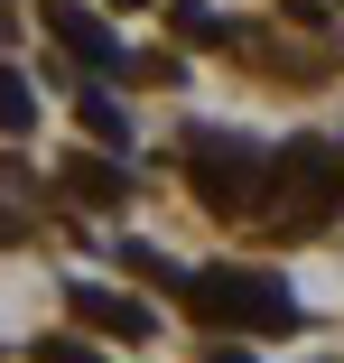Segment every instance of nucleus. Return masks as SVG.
Wrapping results in <instances>:
<instances>
[{"mask_svg":"<svg viewBox=\"0 0 344 363\" xmlns=\"http://www.w3.org/2000/svg\"><path fill=\"white\" fill-rule=\"evenodd\" d=\"M186 308L205 326H242V335H289L298 326V298L270 270H242V261H214V270H186Z\"/></svg>","mask_w":344,"mask_h":363,"instance_id":"obj_1","label":"nucleus"},{"mask_svg":"<svg viewBox=\"0 0 344 363\" xmlns=\"http://www.w3.org/2000/svg\"><path fill=\"white\" fill-rule=\"evenodd\" d=\"M186 177L214 214H260L270 205V159L251 140H224V130H186Z\"/></svg>","mask_w":344,"mask_h":363,"instance_id":"obj_2","label":"nucleus"},{"mask_svg":"<svg viewBox=\"0 0 344 363\" xmlns=\"http://www.w3.org/2000/svg\"><path fill=\"white\" fill-rule=\"evenodd\" d=\"M270 186H280V196H270V224H326V214H335V196H344V168L326 159V150H280V159H270Z\"/></svg>","mask_w":344,"mask_h":363,"instance_id":"obj_3","label":"nucleus"},{"mask_svg":"<svg viewBox=\"0 0 344 363\" xmlns=\"http://www.w3.org/2000/svg\"><path fill=\"white\" fill-rule=\"evenodd\" d=\"M47 28H56V47H65V56H84L93 75H149V56H121V47H112V28H103L93 10H75V0H47Z\"/></svg>","mask_w":344,"mask_h":363,"instance_id":"obj_4","label":"nucleus"},{"mask_svg":"<svg viewBox=\"0 0 344 363\" xmlns=\"http://www.w3.org/2000/svg\"><path fill=\"white\" fill-rule=\"evenodd\" d=\"M65 298H75V317H84V326H103V335H121V345H149V335H159V317H149L140 298H121V289H93V279H75Z\"/></svg>","mask_w":344,"mask_h":363,"instance_id":"obj_5","label":"nucleus"},{"mask_svg":"<svg viewBox=\"0 0 344 363\" xmlns=\"http://www.w3.org/2000/svg\"><path fill=\"white\" fill-rule=\"evenodd\" d=\"M65 186L93 196V205H121V186H130V177H121L112 159H65Z\"/></svg>","mask_w":344,"mask_h":363,"instance_id":"obj_6","label":"nucleus"},{"mask_svg":"<svg viewBox=\"0 0 344 363\" xmlns=\"http://www.w3.org/2000/svg\"><path fill=\"white\" fill-rule=\"evenodd\" d=\"M75 112H84V130H93V140H130V121H121V103H112L103 84H84V75H75Z\"/></svg>","mask_w":344,"mask_h":363,"instance_id":"obj_7","label":"nucleus"},{"mask_svg":"<svg viewBox=\"0 0 344 363\" xmlns=\"http://www.w3.org/2000/svg\"><path fill=\"white\" fill-rule=\"evenodd\" d=\"M38 121V94H28V75H10L0 65V130H28Z\"/></svg>","mask_w":344,"mask_h":363,"instance_id":"obj_8","label":"nucleus"},{"mask_svg":"<svg viewBox=\"0 0 344 363\" xmlns=\"http://www.w3.org/2000/svg\"><path fill=\"white\" fill-rule=\"evenodd\" d=\"M38 363H103V354L75 345V335H38Z\"/></svg>","mask_w":344,"mask_h":363,"instance_id":"obj_9","label":"nucleus"},{"mask_svg":"<svg viewBox=\"0 0 344 363\" xmlns=\"http://www.w3.org/2000/svg\"><path fill=\"white\" fill-rule=\"evenodd\" d=\"M205 363H251V354H233V345H214V354H205Z\"/></svg>","mask_w":344,"mask_h":363,"instance_id":"obj_10","label":"nucleus"},{"mask_svg":"<svg viewBox=\"0 0 344 363\" xmlns=\"http://www.w3.org/2000/svg\"><path fill=\"white\" fill-rule=\"evenodd\" d=\"M0 242H19V224H10V214H0Z\"/></svg>","mask_w":344,"mask_h":363,"instance_id":"obj_11","label":"nucleus"},{"mask_svg":"<svg viewBox=\"0 0 344 363\" xmlns=\"http://www.w3.org/2000/svg\"><path fill=\"white\" fill-rule=\"evenodd\" d=\"M0 38H10V10H0Z\"/></svg>","mask_w":344,"mask_h":363,"instance_id":"obj_12","label":"nucleus"}]
</instances>
